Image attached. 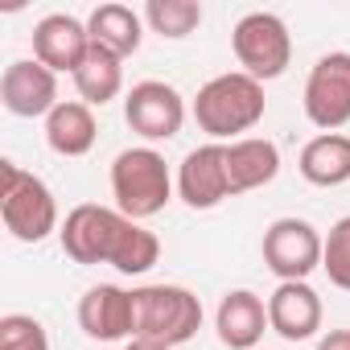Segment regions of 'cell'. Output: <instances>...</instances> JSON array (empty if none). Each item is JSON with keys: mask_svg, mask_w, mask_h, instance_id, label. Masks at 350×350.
<instances>
[{"mask_svg": "<svg viewBox=\"0 0 350 350\" xmlns=\"http://www.w3.org/2000/svg\"><path fill=\"white\" fill-rule=\"evenodd\" d=\"M124 120L144 140H173L186 124V99L173 83L144 79L124 95Z\"/></svg>", "mask_w": 350, "mask_h": 350, "instance_id": "9", "label": "cell"}, {"mask_svg": "<svg viewBox=\"0 0 350 350\" xmlns=\"http://www.w3.org/2000/svg\"><path fill=\"white\" fill-rule=\"evenodd\" d=\"M231 50L243 75L268 83L280 79L293 62V33L276 13H247L231 29Z\"/></svg>", "mask_w": 350, "mask_h": 350, "instance_id": "6", "label": "cell"}, {"mask_svg": "<svg viewBox=\"0 0 350 350\" xmlns=\"http://www.w3.org/2000/svg\"><path fill=\"white\" fill-rule=\"evenodd\" d=\"M0 103L17 120H46L62 99H58V75L42 66L38 58H17L0 75Z\"/></svg>", "mask_w": 350, "mask_h": 350, "instance_id": "11", "label": "cell"}, {"mask_svg": "<svg viewBox=\"0 0 350 350\" xmlns=\"http://www.w3.org/2000/svg\"><path fill=\"white\" fill-rule=\"evenodd\" d=\"M178 198L190 206V211H215L223 206L231 194V173H227V144L211 140V144H198L182 157L178 165Z\"/></svg>", "mask_w": 350, "mask_h": 350, "instance_id": "10", "label": "cell"}, {"mask_svg": "<svg viewBox=\"0 0 350 350\" xmlns=\"http://www.w3.org/2000/svg\"><path fill=\"white\" fill-rule=\"evenodd\" d=\"M124 350H173V346L152 342V338H128V346H124Z\"/></svg>", "mask_w": 350, "mask_h": 350, "instance_id": "25", "label": "cell"}, {"mask_svg": "<svg viewBox=\"0 0 350 350\" xmlns=\"http://www.w3.org/2000/svg\"><path fill=\"white\" fill-rule=\"evenodd\" d=\"M194 124L211 136V140H243V132H252L264 111H268V99H264V83L243 75V70H227V75H215L211 83L198 87L194 95Z\"/></svg>", "mask_w": 350, "mask_h": 350, "instance_id": "2", "label": "cell"}, {"mask_svg": "<svg viewBox=\"0 0 350 350\" xmlns=\"http://www.w3.org/2000/svg\"><path fill=\"white\" fill-rule=\"evenodd\" d=\"M136 301V338H152L165 346H182L202 329V301L186 284H140Z\"/></svg>", "mask_w": 350, "mask_h": 350, "instance_id": "5", "label": "cell"}, {"mask_svg": "<svg viewBox=\"0 0 350 350\" xmlns=\"http://www.w3.org/2000/svg\"><path fill=\"white\" fill-rule=\"evenodd\" d=\"M227 173H231V194H252L276 182L280 173V148L268 136H243L227 144Z\"/></svg>", "mask_w": 350, "mask_h": 350, "instance_id": "16", "label": "cell"}, {"mask_svg": "<svg viewBox=\"0 0 350 350\" xmlns=\"http://www.w3.org/2000/svg\"><path fill=\"white\" fill-rule=\"evenodd\" d=\"M215 329L227 350H260L268 325V301L252 288H231L215 309Z\"/></svg>", "mask_w": 350, "mask_h": 350, "instance_id": "15", "label": "cell"}, {"mask_svg": "<svg viewBox=\"0 0 350 350\" xmlns=\"http://www.w3.org/2000/svg\"><path fill=\"white\" fill-rule=\"evenodd\" d=\"M321 252H325V235L309 219H293V215L268 223L260 239V256L268 272L280 280H309V272L321 268Z\"/></svg>", "mask_w": 350, "mask_h": 350, "instance_id": "7", "label": "cell"}, {"mask_svg": "<svg viewBox=\"0 0 350 350\" xmlns=\"http://www.w3.org/2000/svg\"><path fill=\"white\" fill-rule=\"evenodd\" d=\"M140 17L157 38L182 42L202 25V5H194V0H148Z\"/></svg>", "mask_w": 350, "mask_h": 350, "instance_id": "21", "label": "cell"}, {"mask_svg": "<svg viewBox=\"0 0 350 350\" xmlns=\"http://www.w3.org/2000/svg\"><path fill=\"white\" fill-rule=\"evenodd\" d=\"M321 297L309 280H280L268 297V325L284 342H309L321 329Z\"/></svg>", "mask_w": 350, "mask_h": 350, "instance_id": "14", "label": "cell"}, {"mask_svg": "<svg viewBox=\"0 0 350 350\" xmlns=\"http://www.w3.org/2000/svg\"><path fill=\"white\" fill-rule=\"evenodd\" d=\"M317 350H350V329H329L317 342Z\"/></svg>", "mask_w": 350, "mask_h": 350, "instance_id": "24", "label": "cell"}, {"mask_svg": "<svg viewBox=\"0 0 350 350\" xmlns=\"http://www.w3.org/2000/svg\"><path fill=\"white\" fill-rule=\"evenodd\" d=\"M260 350H264V346H260Z\"/></svg>", "mask_w": 350, "mask_h": 350, "instance_id": "26", "label": "cell"}, {"mask_svg": "<svg viewBox=\"0 0 350 350\" xmlns=\"http://www.w3.org/2000/svg\"><path fill=\"white\" fill-rule=\"evenodd\" d=\"M0 219H5V231L21 243H42L62 231L54 190L17 161H0Z\"/></svg>", "mask_w": 350, "mask_h": 350, "instance_id": "4", "label": "cell"}, {"mask_svg": "<svg viewBox=\"0 0 350 350\" xmlns=\"http://www.w3.org/2000/svg\"><path fill=\"white\" fill-rule=\"evenodd\" d=\"M321 272L329 276L334 288L350 293V215H342L329 235H325V252H321Z\"/></svg>", "mask_w": 350, "mask_h": 350, "instance_id": "22", "label": "cell"}, {"mask_svg": "<svg viewBox=\"0 0 350 350\" xmlns=\"http://www.w3.org/2000/svg\"><path fill=\"white\" fill-rule=\"evenodd\" d=\"M58 239H62V252L83 268L111 264L124 276H144L161 260V239L144 223L120 215L116 206H99V202L75 206L62 219Z\"/></svg>", "mask_w": 350, "mask_h": 350, "instance_id": "1", "label": "cell"}, {"mask_svg": "<svg viewBox=\"0 0 350 350\" xmlns=\"http://www.w3.org/2000/svg\"><path fill=\"white\" fill-rule=\"evenodd\" d=\"M297 169L301 178L317 190H334V186H346L350 182V136L342 132H321L313 136L301 157H297Z\"/></svg>", "mask_w": 350, "mask_h": 350, "instance_id": "17", "label": "cell"}, {"mask_svg": "<svg viewBox=\"0 0 350 350\" xmlns=\"http://www.w3.org/2000/svg\"><path fill=\"white\" fill-rule=\"evenodd\" d=\"M79 325L91 342L136 338V301L120 284H91L79 297Z\"/></svg>", "mask_w": 350, "mask_h": 350, "instance_id": "12", "label": "cell"}, {"mask_svg": "<svg viewBox=\"0 0 350 350\" xmlns=\"http://www.w3.org/2000/svg\"><path fill=\"white\" fill-rule=\"evenodd\" d=\"M95 140H99V124L83 99H62L46 116V144L58 157H87L95 148Z\"/></svg>", "mask_w": 350, "mask_h": 350, "instance_id": "18", "label": "cell"}, {"mask_svg": "<svg viewBox=\"0 0 350 350\" xmlns=\"http://www.w3.org/2000/svg\"><path fill=\"white\" fill-rule=\"evenodd\" d=\"M0 350H50V334L29 313H5L0 317Z\"/></svg>", "mask_w": 350, "mask_h": 350, "instance_id": "23", "label": "cell"}, {"mask_svg": "<svg viewBox=\"0 0 350 350\" xmlns=\"http://www.w3.org/2000/svg\"><path fill=\"white\" fill-rule=\"evenodd\" d=\"M87 33H91V46H103L116 58H132L144 42V17L128 5H99L87 17Z\"/></svg>", "mask_w": 350, "mask_h": 350, "instance_id": "19", "label": "cell"}, {"mask_svg": "<svg viewBox=\"0 0 350 350\" xmlns=\"http://www.w3.org/2000/svg\"><path fill=\"white\" fill-rule=\"evenodd\" d=\"M87 54H91L87 21H79L70 13H50L33 25V58L42 66H50L54 75H75Z\"/></svg>", "mask_w": 350, "mask_h": 350, "instance_id": "13", "label": "cell"}, {"mask_svg": "<svg viewBox=\"0 0 350 350\" xmlns=\"http://www.w3.org/2000/svg\"><path fill=\"white\" fill-rule=\"evenodd\" d=\"M173 173L165 165V157L148 144H136V148H124L116 152L111 161V198H116V211L144 223L152 215H161L169 202H173Z\"/></svg>", "mask_w": 350, "mask_h": 350, "instance_id": "3", "label": "cell"}, {"mask_svg": "<svg viewBox=\"0 0 350 350\" xmlns=\"http://www.w3.org/2000/svg\"><path fill=\"white\" fill-rule=\"evenodd\" d=\"M301 103H305L309 124L321 132H338L350 124V54L346 50L321 54L313 62Z\"/></svg>", "mask_w": 350, "mask_h": 350, "instance_id": "8", "label": "cell"}, {"mask_svg": "<svg viewBox=\"0 0 350 350\" xmlns=\"http://www.w3.org/2000/svg\"><path fill=\"white\" fill-rule=\"evenodd\" d=\"M70 79H75V91L87 107H107L124 91V58H116L103 46H91V54L83 58V66Z\"/></svg>", "mask_w": 350, "mask_h": 350, "instance_id": "20", "label": "cell"}]
</instances>
